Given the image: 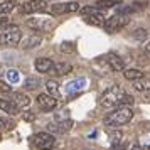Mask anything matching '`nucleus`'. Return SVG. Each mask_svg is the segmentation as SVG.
I'll list each match as a JSON object with an SVG mask.
<instances>
[{"instance_id": "6", "label": "nucleus", "mask_w": 150, "mask_h": 150, "mask_svg": "<svg viewBox=\"0 0 150 150\" xmlns=\"http://www.w3.org/2000/svg\"><path fill=\"white\" fill-rule=\"evenodd\" d=\"M127 24H128V19H127V17H122V15H113V17H110V19L105 21L103 27H105L106 32L113 34V32H118V30H120L123 25H127Z\"/></svg>"}, {"instance_id": "24", "label": "nucleus", "mask_w": 150, "mask_h": 150, "mask_svg": "<svg viewBox=\"0 0 150 150\" xmlns=\"http://www.w3.org/2000/svg\"><path fill=\"white\" fill-rule=\"evenodd\" d=\"M41 86V79L39 78H35V76H29L25 83H24V88L25 89H37Z\"/></svg>"}, {"instance_id": "3", "label": "nucleus", "mask_w": 150, "mask_h": 150, "mask_svg": "<svg viewBox=\"0 0 150 150\" xmlns=\"http://www.w3.org/2000/svg\"><path fill=\"white\" fill-rule=\"evenodd\" d=\"M22 39V32L17 25H8L0 32V46L4 47H14Z\"/></svg>"}, {"instance_id": "1", "label": "nucleus", "mask_w": 150, "mask_h": 150, "mask_svg": "<svg viewBox=\"0 0 150 150\" xmlns=\"http://www.w3.org/2000/svg\"><path fill=\"white\" fill-rule=\"evenodd\" d=\"M132 118H133V111H132L130 106H118L116 110L110 111L108 115L103 118V123L108 128H118V127L127 125Z\"/></svg>"}, {"instance_id": "21", "label": "nucleus", "mask_w": 150, "mask_h": 150, "mask_svg": "<svg viewBox=\"0 0 150 150\" xmlns=\"http://www.w3.org/2000/svg\"><path fill=\"white\" fill-rule=\"evenodd\" d=\"M123 76H125L128 81H137V79L143 78V73L138 71V69H125V71H123Z\"/></svg>"}, {"instance_id": "31", "label": "nucleus", "mask_w": 150, "mask_h": 150, "mask_svg": "<svg viewBox=\"0 0 150 150\" xmlns=\"http://www.w3.org/2000/svg\"><path fill=\"white\" fill-rule=\"evenodd\" d=\"M127 149V143L123 140H118V142H111V150H125Z\"/></svg>"}, {"instance_id": "9", "label": "nucleus", "mask_w": 150, "mask_h": 150, "mask_svg": "<svg viewBox=\"0 0 150 150\" xmlns=\"http://www.w3.org/2000/svg\"><path fill=\"white\" fill-rule=\"evenodd\" d=\"M34 68L37 73H51L52 68H54V62L49 57H37L34 62Z\"/></svg>"}, {"instance_id": "11", "label": "nucleus", "mask_w": 150, "mask_h": 150, "mask_svg": "<svg viewBox=\"0 0 150 150\" xmlns=\"http://www.w3.org/2000/svg\"><path fill=\"white\" fill-rule=\"evenodd\" d=\"M12 103H14L19 110H22V108H27L29 105H30V98H29L25 93L17 91V93H14V100H12Z\"/></svg>"}, {"instance_id": "16", "label": "nucleus", "mask_w": 150, "mask_h": 150, "mask_svg": "<svg viewBox=\"0 0 150 150\" xmlns=\"http://www.w3.org/2000/svg\"><path fill=\"white\" fill-rule=\"evenodd\" d=\"M73 71V66L69 62H54V68H52V73L59 76H64Z\"/></svg>"}, {"instance_id": "26", "label": "nucleus", "mask_w": 150, "mask_h": 150, "mask_svg": "<svg viewBox=\"0 0 150 150\" xmlns=\"http://www.w3.org/2000/svg\"><path fill=\"white\" fill-rule=\"evenodd\" d=\"M51 14L59 15V14H66V4H56L51 7Z\"/></svg>"}, {"instance_id": "37", "label": "nucleus", "mask_w": 150, "mask_h": 150, "mask_svg": "<svg viewBox=\"0 0 150 150\" xmlns=\"http://www.w3.org/2000/svg\"><path fill=\"white\" fill-rule=\"evenodd\" d=\"M145 51L150 54V42H147V44H145Z\"/></svg>"}, {"instance_id": "14", "label": "nucleus", "mask_w": 150, "mask_h": 150, "mask_svg": "<svg viewBox=\"0 0 150 150\" xmlns=\"http://www.w3.org/2000/svg\"><path fill=\"white\" fill-rule=\"evenodd\" d=\"M83 19H84V22H86V24H89V25H96V27H100V25H103V24H105V21H106L101 10H100L98 14L86 15V17H83Z\"/></svg>"}, {"instance_id": "20", "label": "nucleus", "mask_w": 150, "mask_h": 150, "mask_svg": "<svg viewBox=\"0 0 150 150\" xmlns=\"http://www.w3.org/2000/svg\"><path fill=\"white\" fill-rule=\"evenodd\" d=\"M145 5H147V2H135V4H132L130 7H122V8H120V12H122V14H132V12H138V10H142Z\"/></svg>"}, {"instance_id": "4", "label": "nucleus", "mask_w": 150, "mask_h": 150, "mask_svg": "<svg viewBox=\"0 0 150 150\" xmlns=\"http://www.w3.org/2000/svg\"><path fill=\"white\" fill-rule=\"evenodd\" d=\"M30 142H32V145H34L35 149L49 150V149L54 147L56 138H54V135H51L49 132H39V133H35V135L30 137Z\"/></svg>"}, {"instance_id": "23", "label": "nucleus", "mask_w": 150, "mask_h": 150, "mask_svg": "<svg viewBox=\"0 0 150 150\" xmlns=\"http://www.w3.org/2000/svg\"><path fill=\"white\" fill-rule=\"evenodd\" d=\"M84 88V79H76V81H71L68 84V93H78Z\"/></svg>"}, {"instance_id": "15", "label": "nucleus", "mask_w": 150, "mask_h": 150, "mask_svg": "<svg viewBox=\"0 0 150 150\" xmlns=\"http://www.w3.org/2000/svg\"><path fill=\"white\" fill-rule=\"evenodd\" d=\"M0 110L5 111V113H8L10 116H15L19 113V108L12 103V100H2V98H0Z\"/></svg>"}, {"instance_id": "30", "label": "nucleus", "mask_w": 150, "mask_h": 150, "mask_svg": "<svg viewBox=\"0 0 150 150\" xmlns=\"http://www.w3.org/2000/svg\"><path fill=\"white\" fill-rule=\"evenodd\" d=\"M61 51L62 52H73V51H74V44H73V42H62L61 44Z\"/></svg>"}, {"instance_id": "12", "label": "nucleus", "mask_w": 150, "mask_h": 150, "mask_svg": "<svg viewBox=\"0 0 150 150\" xmlns=\"http://www.w3.org/2000/svg\"><path fill=\"white\" fill-rule=\"evenodd\" d=\"M71 127H73V122L71 120H64V122H59V123H51L49 130L56 132V133H66V132L71 130Z\"/></svg>"}, {"instance_id": "10", "label": "nucleus", "mask_w": 150, "mask_h": 150, "mask_svg": "<svg viewBox=\"0 0 150 150\" xmlns=\"http://www.w3.org/2000/svg\"><path fill=\"white\" fill-rule=\"evenodd\" d=\"M106 61H108L110 68L113 69V71H116V73L125 69V62H123V59H122V57H118L116 54H113V52H110V54H108Z\"/></svg>"}, {"instance_id": "28", "label": "nucleus", "mask_w": 150, "mask_h": 150, "mask_svg": "<svg viewBox=\"0 0 150 150\" xmlns=\"http://www.w3.org/2000/svg\"><path fill=\"white\" fill-rule=\"evenodd\" d=\"M81 10V5L78 2H68L66 4V14H73V12H78Z\"/></svg>"}, {"instance_id": "8", "label": "nucleus", "mask_w": 150, "mask_h": 150, "mask_svg": "<svg viewBox=\"0 0 150 150\" xmlns=\"http://www.w3.org/2000/svg\"><path fill=\"white\" fill-rule=\"evenodd\" d=\"M37 105H39V108L44 110V111H51V110L56 108L57 100L52 98V96H49L47 93H41V95L37 96Z\"/></svg>"}, {"instance_id": "2", "label": "nucleus", "mask_w": 150, "mask_h": 150, "mask_svg": "<svg viewBox=\"0 0 150 150\" xmlns=\"http://www.w3.org/2000/svg\"><path fill=\"white\" fill-rule=\"evenodd\" d=\"M125 95H127V93H125L123 86H120V84L110 86V88L101 95V98H100V105H101L103 108H106V110L120 106V101H122V98Z\"/></svg>"}, {"instance_id": "38", "label": "nucleus", "mask_w": 150, "mask_h": 150, "mask_svg": "<svg viewBox=\"0 0 150 150\" xmlns=\"http://www.w3.org/2000/svg\"><path fill=\"white\" fill-rule=\"evenodd\" d=\"M0 73H2V66H0Z\"/></svg>"}, {"instance_id": "13", "label": "nucleus", "mask_w": 150, "mask_h": 150, "mask_svg": "<svg viewBox=\"0 0 150 150\" xmlns=\"http://www.w3.org/2000/svg\"><path fill=\"white\" fill-rule=\"evenodd\" d=\"M42 42V37L41 35H37V34H30L29 37H25L24 41H22V49H34L37 47L39 44Z\"/></svg>"}, {"instance_id": "17", "label": "nucleus", "mask_w": 150, "mask_h": 150, "mask_svg": "<svg viewBox=\"0 0 150 150\" xmlns=\"http://www.w3.org/2000/svg\"><path fill=\"white\" fill-rule=\"evenodd\" d=\"M133 88L137 89V91H142V93H145V91H150V78H140V79H137V81H133Z\"/></svg>"}, {"instance_id": "22", "label": "nucleus", "mask_w": 150, "mask_h": 150, "mask_svg": "<svg viewBox=\"0 0 150 150\" xmlns=\"http://www.w3.org/2000/svg\"><path fill=\"white\" fill-rule=\"evenodd\" d=\"M15 4L14 0H5V2H0V15H5V14H10L12 10L15 8Z\"/></svg>"}, {"instance_id": "27", "label": "nucleus", "mask_w": 150, "mask_h": 150, "mask_svg": "<svg viewBox=\"0 0 150 150\" xmlns=\"http://www.w3.org/2000/svg\"><path fill=\"white\" fill-rule=\"evenodd\" d=\"M19 71L17 69H8L7 71V79H8V83H19Z\"/></svg>"}, {"instance_id": "7", "label": "nucleus", "mask_w": 150, "mask_h": 150, "mask_svg": "<svg viewBox=\"0 0 150 150\" xmlns=\"http://www.w3.org/2000/svg\"><path fill=\"white\" fill-rule=\"evenodd\" d=\"M27 25L32 29V30H35V32H44V30H47V29L52 27V22L49 21V19L34 17V19H29L27 21Z\"/></svg>"}, {"instance_id": "5", "label": "nucleus", "mask_w": 150, "mask_h": 150, "mask_svg": "<svg viewBox=\"0 0 150 150\" xmlns=\"http://www.w3.org/2000/svg\"><path fill=\"white\" fill-rule=\"evenodd\" d=\"M47 10V2L46 0H29L22 4L21 12L22 14H37V12H46Z\"/></svg>"}, {"instance_id": "34", "label": "nucleus", "mask_w": 150, "mask_h": 150, "mask_svg": "<svg viewBox=\"0 0 150 150\" xmlns=\"http://www.w3.org/2000/svg\"><path fill=\"white\" fill-rule=\"evenodd\" d=\"M130 150H143V149H142V145H140V143H133Z\"/></svg>"}, {"instance_id": "32", "label": "nucleus", "mask_w": 150, "mask_h": 150, "mask_svg": "<svg viewBox=\"0 0 150 150\" xmlns=\"http://www.w3.org/2000/svg\"><path fill=\"white\" fill-rule=\"evenodd\" d=\"M14 127V123L5 120V118H0V130H10Z\"/></svg>"}, {"instance_id": "35", "label": "nucleus", "mask_w": 150, "mask_h": 150, "mask_svg": "<svg viewBox=\"0 0 150 150\" xmlns=\"http://www.w3.org/2000/svg\"><path fill=\"white\" fill-rule=\"evenodd\" d=\"M8 19H5V17H0V25H4V24H7Z\"/></svg>"}, {"instance_id": "29", "label": "nucleus", "mask_w": 150, "mask_h": 150, "mask_svg": "<svg viewBox=\"0 0 150 150\" xmlns=\"http://www.w3.org/2000/svg\"><path fill=\"white\" fill-rule=\"evenodd\" d=\"M133 101H135V100H133V96H132V95H125L122 98V101H120V106H128V105H133Z\"/></svg>"}, {"instance_id": "19", "label": "nucleus", "mask_w": 150, "mask_h": 150, "mask_svg": "<svg viewBox=\"0 0 150 150\" xmlns=\"http://www.w3.org/2000/svg\"><path fill=\"white\" fill-rule=\"evenodd\" d=\"M46 89H47V95L52 96V98H59V84L52 79H49L46 83Z\"/></svg>"}, {"instance_id": "25", "label": "nucleus", "mask_w": 150, "mask_h": 150, "mask_svg": "<svg viewBox=\"0 0 150 150\" xmlns=\"http://www.w3.org/2000/svg\"><path fill=\"white\" fill-rule=\"evenodd\" d=\"M133 39H137V41H145V39H147V30H145V29H135V30H133Z\"/></svg>"}, {"instance_id": "18", "label": "nucleus", "mask_w": 150, "mask_h": 150, "mask_svg": "<svg viewBox=\"0 0 150 150\" xmlns=\"http://www.w3.org/2000/svg\"><path fill=\"white\" fill-rule=\"evenodd\" d=\"M116 5H122L118 0H98L95 4V8H98V10H105V8H113L116 7Z\"/></svg>"}, {"instance_id": "36", "label": "nucleus", "mask_w": 150, "mask_h": 150, "mask_svg": "<svg viewBox=\"0 0 150 150\" xmlns=\"http://www.w3.org/2000/svg\"><path fill=\"white\" fill-rule=\"evenodd\" d=\"M24 118L25 120H34V115H24Z\"/></svg>"}, {"instance_id": "33", "label": "nucleus", "mask_w": 150, "mask_h": 150, "mask_svg": "<svg viewBox=\"0 0 150 150\" xmlns=\"http://www.w3.org/2000/svg\"><path fill=\"white\" fill-rule=\"evenodd\" d=\"M0 91H4V93H12V86H10L8 83L0 81Z\"/></svg>"}]
</instances>
